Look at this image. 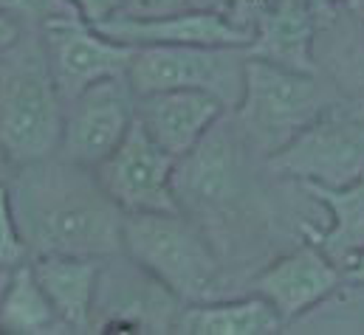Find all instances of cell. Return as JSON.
<instances>
[{"label": "cell", "mask_w": 364, "mask_h": 335, "mask_svg": "<svg viewBox=\"0 0 364 335\" xmlns=\"http://www.w3.org/2000/svg\"><path fill=\"white\" fill-rule=\"evenodd\" d=\"M68 6L91 26L124 11V0H68Z\"/></svg>", "instance_id": "obj_24"}, {"label": "cell", "mask_w": 364, "mask_h": 335, "mask_svg": "<svg viewBox=\"0 0 364 335\" xmlns=\"http://www.w3.org/2000/svg\"><path fill=\"white\" fill-rule=\"evenodd\" d=\"M305 194L322 203L331 214V226L316 231L311 226L302 229V237L314 243L322 253H328L336 265H345L364 251V175L348 186H319L302 183Z\"/></svg>", "instance_id": "obj_17"}, {"label": "cell", "mask_w": 364, "mask_h": 335, "mask_svg": "<svg viewBox=\"0 0 364 335\" xmlns=\"http://www.w3.org/2000/svg\"><path fill=\"white\" fill-rule=\"evenodd\" d=\"M43 48L63 101H71L93 82L127 77L136 45L119 43L96 31L80 14H57L40 26Z\"/></svg>", "instance_id": "obj_9"}, {"label": "cell", "mask_w": 364, "mask_h": 335, "mask_svg": "<svg viewBox=\"0 0 364 335\" xmlns=\"http://www.w3.org/2000/svg\"><path fill=\"white\" fill-rule=\"evenodd\" d=\"M124 253V251H122ZM183 302L139 268L130 256L116 265V256L102 259L93 330L96 333H167L178 330Z\"/></svg>", "instance_id": "obj_8"}, {"label": "cell", "mask_w": 364, "mask_h": 335, "mask_svg": "<svg viewBox=\"0 0 364 335\" xmlns=\"http://www.w3.org/2000/svg\"><path fill=\"white\" fill-rule=\"evenodd\" d=\"M65 121V101L48 68L40 28L0 51V147L31 164L57 155Z\"/></svg>", "instance_id": "obj_2"}, {"label": "cell", "mask_w": 364, "mask_h": 335, "mask_svg": "<svg viewBox=\"0 0 364 335\" xmlns=\"http://www.w3.org/2000/svg\"><path fill=\"white\" fill-rule=\"evenodd\" d=\"M246 48L237 45H141L127 68L136 96L203 90L232 113L246 87Z\"/></svg>", "instance_id": "obj_6"}, {"label": "cell", "mask_w": 364, "mask_h": 335, "mask_svg": "<svg viewBox=\"0 0 364 335\" xmlns=\"http://www.w3.org/2000/svg\"><path fill=\"white\" fill-rule=\"evenodd\" d=\"M107 197L124 214L178 212L176 203V158L164 153L150 133L133 121L119 147L93 169Z\"/></svg>", "instance_id": "obj_10"}, {"label": "cell", "mask_w": 364, "mask_h": 335, "mask_svg": "<svg viewBox=\"0 0 364 335\" xmlns=\"http://www.w3.org/2000/svg\"><path fill=\"white\" fill-rule=\"evenodd\" d=\"M223 113L226 107L203 90H159L136 101L139 124L176 161L200 144Z\"/></svg>", "instance_id": "obj_14"}, {"label": "cell", "mask_w": 364, "mask_h": 335, "mask_svg": "<svg viewBox=\"0 0 364 335\" xmlns=\"http://www.w3.org/2000/svg\"><path fill=\"white\" fill-rule=\"evenodd\" d=\"M34 276L43 285L54 313L68 333L93 330V304L102 273V259L91 256H37Z\"/></svg>", "instance_id": "obj_16"}, {"label": "cell", "mask_w": 364, "mask_h": 335, "mask_svg": "<svg viewBox=\"0 0 364 335\" xmlns=\"http://www.w3.org/2000/svg\"><path fill=\"white\" fill-rule=\"evenodd\" d=\"M345 282L342 265H336L328 253L305 240L302 248L279 256L269 268L255 273L243 293L263 296L282 322H294L296 316L328 302Z\"/></svg>", "instance_id": "obj_12"}, {"label": "cell", "mask_w": 364, "mask_h": 335, "mask_svg": "<svg viewBox=\"0 0 364 335\" xmlns=\"http://www.w3.org/2000/svg\"><path fill=\"white\" fill-rule=\"evenodd\" d=\"M110 40L127 45H237L246 48L255 31L229 20L220 9H183L173 14L139 17V14H116L93 26Z\"/></svg>", "instance_id": "obj_13"}, {"label": "cell", "mask_w": 364, "mask_h": 335, "mask_svg": "<svg viewBox=\"0 0 364 335\" xmlns=\"http://www.w3.org/2000/svg\"><path fill=\"white\" fill-rule=\"evenodd\" d=\"M226 124H215L195 150L176 161V203L178 212L195 220L200 229L206 223L226 220L246 194V167L243 150L249 141L235 127L223 130Z\"/></svg>", "instance_id": "obj_7"}, {"label": "cell", "mask_w": 364, "mask_h": 335, "mask_svg": "<svg viewBox=\"0 0 364 335\" xmlns=\"http://www.w3.org/2000/svg\"><path fill=\"white\" fill-rule=\"evenodd\" d=\"M0 9L23 28H40L57 14H77L68 0H0Z\"/></svg>", "instance_id": "obj_21"}, {"label": "cell", "mask_w": 364, "mask_h": 335, "mask_svg": "<svg viewBox=\"0 0 364 335\" xmlns=\"http://www.w3.org/2000/svg\"><path fill=\"white\" fill-rule=\"evenodd\" d=\"M0 333H68L54 313L43 285L37 282L31 259L11 270V279L0 299Z\"/></svg>", "instance_id": "obj_19"}, {"label": "cell", "mask_w": 364, "mask_h": 335, "mask_svg": "<svg viewBox=\"0 0 364 335\" xmlns=\"http://www.w3.org/2000/svg\"><path fill=\"white\" fill-rule=\"evenodd\" d=\"M136 90L127 77L93 82L65 101V121L57 155L71 164L96 169L127 136L136 121Z\"/></svg>", "instance_id": "obj_11"}, {"label": "cell", "mask_w": 364, "mask_h": 335, "mask_svg": "<svg viewBox=\"0 0 364 335\" xmlns=\"http://www.w3.org/2000/svg\"><path fill=\"white\" fill-rule=\"evenodd\" d=\"M345 282H348V285H359V287H364V251L356 253V256L345 265Z\"/></svg>", "instance_id": "obj_27"}, {"label": "cell", "mask_w": 364, "mask_h": 335, "mask_svg": "<svg viewBox=\"0 0 364 335\" xmlns=\"http://www.w3.org/2000/svg\"><path fill=\"white\" fill-rule=\"evenodd\" d=\"M212 9V0H124L122 14H139V17H156V14H173L183 9Z\"/></svg>", "instance_id": "obj_23"}, {"label": "cell", "mask_w": 364, "mask_h": 335, "mask_svg": "<svg viewBox=\"0 0 364 335\" xmlns=\"http://www.w3.org/2000/svg\"><path fill=\"white\" fill-rule=\"evenodd\" d=\"M28 248L20 231V223L14 217V206H11V194H9V183L0 186V268L14 270L23 262H28Z\"/></svg>", "instance_id": "obj_20"}, {"label": "cell", "mask_w": 364, "mask_h": 335, "mask_svg": "<svg viewBox=\"0 0 364 335\" xmlns=\"http://www.w3.org/2000/svg\"><path fill=\"white\" fill-rule=\"evenodd\" d=\"M316 26L319 14L305 0H279L257 23L246 54L299 74H319L314 60Z\"/></svg>", "instance_id": "obj_15"}, {"label": "cell", "mask_w": 364, "mask_h": 335, "mask_svg": "<svg viewBox=\"0 0 364 335\" xmlns=\"http://www.w3.org/2000/svg\"><path fill=\"white\" fill-rule=\"evenodd\" d=\"M279 177L319 186H348L364 175V101L336 99L319 119L269 155Z\"/></svg>", "instance_id": "obj_5"}, {"label": "cell", "mask_w": 364, "mask_h": 335, "mask_svg": "<svg viewBox=\"0 0 364 335\" xmlns=\"http://www.w3.org/2000/svg\"><path fill=\"white\" fill-rule=\"evenodd\" d=\"M124 256L173 290L183 304L218 299L220 256L206 231L181 212L124 214Z\"/></svg>", "instance_id": "obj_3"}, {"label": "cell", "mask_w": 364, "mask_h": 335, "mask_svg": "<svg viewBox=\"0 0 364 335\" xmlns=\"http://www.w3.org/2000/svg\"><path fill=\"white\" fill-rule=\"evenodd\" d=\"M319 17H331L336 14L339 6H348V9H364V0H305Z\"/></svg>", "instance_id": "obj_26"}, {"label": "cell", "mask_w": 364, "mask_h": 335, "mask_svg": "<svg viewBox=\"0 0 364 335\" xmlns=\"http://www.w3.org/2000/svg\"><path fill=\"white\" fill-rule=\"evenodd\" d=\"M26 28L17 23V20H11L3 9H0V51L3 48H9V45H14L17 40H20V34H23Z\"/></svg>", "instance_id": "obj_25"}, {"label": "cell", "mask_w": 364, "mask_h": 335, "mask_svg": "<svg viewBox=\"0 0 364 335\" xmlns=\"http://www.w3.org/2000/svg\"><path fill=\"white\" fill-rule=\"evenodd\" d=\"M277 3L279 0H212V9H220L229 20L255 31L257 23L263 20V14H269Z\"/></svg>", "instance_id": "obj_22"}, {"label": "cell", "mask_w": 364, "mask_h": 335, "mask_svg": "<svg viewBox=\"0 0 364 335\" xmlns=\"http://www.w3.org/2000/svg\"><path fill=\"white\" fill-rule=\"evenodd\" d=\"M9 279H11V270L0 268V299H3V293H6V285H9Z\"/></svg>", "instance_id": "obj_29"}, {"label": "cell", "mask_w": 364, "mask_h": 335, "mask_svg": "<svg viewBox=\"0 0 364 335\" xmlns=\"http://www.w3.org/2000/svg\"><path fill=\"white\" fill-rule=\"evenodd\" d=\"M9 194L31 259H107L124 251V212L107 197L93 169L63 155L17 164Z\"/></svg>", "instance_id": "obj_1"}, {"label": "cell", "mask_w": 364, "mask_h": 335, "mask_svg": "<svg viewBox=\"0 0 364 335\" xmlns=\"http://www.w3.org/2000/svg\"><path fill=\"white\" fill-rule=\"evenodd\" d=\"M285 322L263 296L243 293L240 299H206L183 304L178 330L195 335H263L277 333Z\"/></svg>", "instance_id": "obj_18"}, {"label": "cell", "mask_w": 364, "mask_h": 335, "mask_svg": "<svg viewBox=\"0 0 364 335\" xmlns=\"http://www.w3.org/2000/svg\"><path fill=\"white\" fill-rule=\"evenodd\" d=\"M339 96L319 74H299L266 60H246V87L232 110L235 127L260 155L279 153L314 119H319Z\"/></svg>", "instance_id": "obj_4"}, {"label": "cell", "mask_w": 364, "mask_h": 335, "mask_svg": "<svg viewBox=\"0 0 364 335\" xmlns=\"http://www.w3.org/2000/svg\"><path fill=\"white\" fill-rule=\"evenodd\" d=\"M14 169H17V161H14V158L0 147V186H6V183L11 180Z\"/></svg>", "instance_id": "obj_28"}]
</instances>
